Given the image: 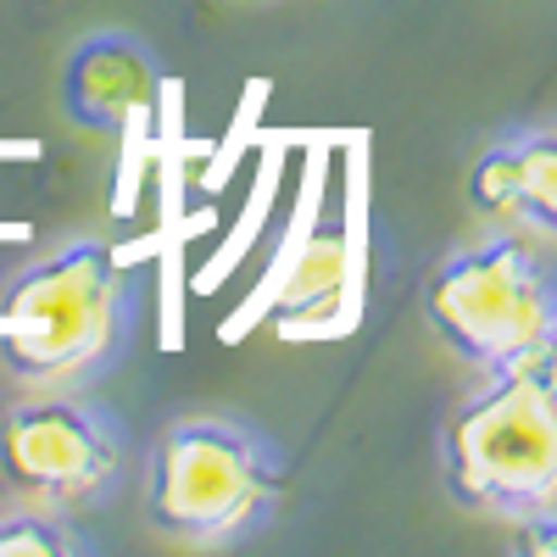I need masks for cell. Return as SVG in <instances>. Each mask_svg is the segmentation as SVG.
<instances>
[{
  "instance_id": "cell-1",
  "label": "cell",
  "mask_w": 557,
  "mask_h": 557,
  "mask_svg": "<svg viewBox=\"0 0 557 557\" xmlns=\"http://www.w3.org/2000/svg\"><path fill=\"white\" fill-rule=\"evenodd\" d=\"M139 323V278L96 240L23 262L0 290V368L23 391H73L123 362Z\"/></svg>"
},
{
  "instance_id": "cell-2",
  "label": "cell",
  "mask_w": 557,
  "mask_h": 557,
  "mask_svg": "<svg viewBox=\"0 0 557 557\" xmlns=\"http://www.w3.org/2000/svg\"><path fill=\"white\" fill-rule=\"evenodd\" d=\"M290 457L228 412H184L162 430L146 474V519L184 541L228 552L262 535L285 502Z\"/></svg>"
},
{
  "instance_id": "cell-3",
  "label": "cell",
  "mask_w": 557,
  "mask_h": 557,
  "mask_svg": "<svg viewBox=\"0 0 557 557\" xmlns=\"http://www.w3.org/2000/svg\"><path fill=\"white\" fill-rule=\"evenodd\" d=\"M441 480L457 507L524 524L557 507V380L552 362L480 374L441 424Z\"/></svg>"
},
{
  "instance_id": "cell-4",
  "label": "cell",
  "mask_w": 557,
  "mask_h": 557,
  "mask_svg": "<svg viewBox=\"0 0 557 557\" xmlns=\"http://www.w3.org/2000/svg\"><path fill=\"white\" fill-rule=\"evenodd\" d=\"M424 318L474 374L552 362L557 346V278L535 235H502L462 246L424 278Z\"/></svg>"
},
{
  "instance_id": "cell-5",
  "label": "cell",
  "mask_w": 557,
  "mask_h": 557,
  "mask_svg": "<svg viewBox=\"0 0 557 557\" xmlns=\"http://www.w3.org/2000/svg\"><path fill=\"white\" fill-rule=\"evenodd\" d=\"M128 457L123 418L84 385L23 391L0 412V480L28 507L84 519L123 491Z\"/></svg>"
},
{
  "instance_id": "cell-6",
  "label": "cell",
  "mask_w": 557,
  "mask_h": 557,
  "mask_svg": "<svg viewBox=\"0 0 557 557\" xmlns=\"http://www.w3.org/2000/svg\"><path fill=\"white\" fill-rule=\"evenodd\" d=\"M469 201L496 228L552 240V228H557V134L530 123V128L491 139L469 168Z\"/></svg>"
},
{
  "instance_id": "cell-7",
  "label": "cell",
  "mask_w": 557,
  "mask_h": 557,
  "mask_svg": "<svg viewBox=\"0 0 557 557\" xmlns=\"http://www.w3.org/2000/svg\"><path fill=\"white\" fill-rule=\"evenodd\" d=\"M162 67L134 34H89L73 45L62 67V101L78 128L123 134L157 107Z\"/></svg>"
},
{
  "instance_id": "cell-8",
  "label": "cell",
  "mask_w": 557,
  "mask_h": 557,
  "mask_svg": "<svg viewBox=\"0 0 557 557\" xmlns=\"http://www.w3.org/2000/svg\"><path fill=\"white\" fill-rule=\"evenodd\" d=\"M346 290H351V246L335 223H323L301 246L290 285L273 301L278 330H323V323H335L346 307Z\"/></svg>"
},
{
  "instance_id": "cell-9",
  "label": "cell",
  "mask_w": 557,
  "mask_h": 557,
  "mask_svg": "<svg viewBox=\"0 0 557 557\" xmlns=\"http://www.w3.org/2000/svg\"><path fill=\"white\" fill-rule=\"evenodd\" d=\"M101 541L89 535L73 513H51V507H17L0 513V557H96Z\"/></svg>"
}]
</instances>
